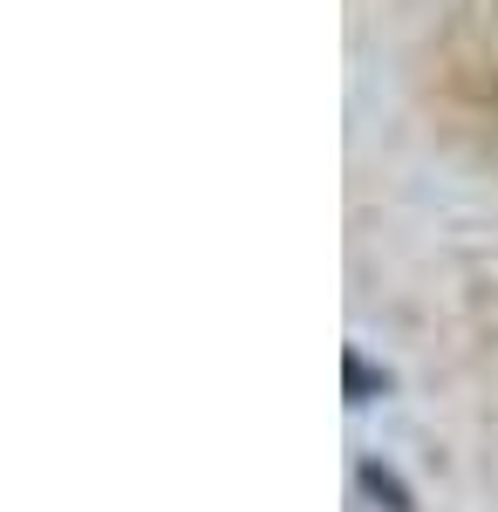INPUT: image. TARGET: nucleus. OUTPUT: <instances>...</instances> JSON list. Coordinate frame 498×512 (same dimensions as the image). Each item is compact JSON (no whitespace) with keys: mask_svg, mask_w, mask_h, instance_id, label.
<instances>
[{"mask_svg":"<svg viewBox=\"0 0 498 512\" xmlns=\"http://www.w3.org/2000/svg\"><path fill=\"white\" fill-rule=\"evenodd\" d=\"M355 485L376 499L383 512H417V499H410V485L389 472V465H376V458H355Z\"/></svg>","mask_w":498,"mask_h":512,"instance_id":"nucleus-1","label":"nucleus"},{"mask_svg":"<svg viewBox=\"0 0 498 512\" xmlns=\"http://www.w3.org/2000/svg\"><path fill=\"white\" fill-rule=\"evenodd\" d=\"M342 383H348V403H376V396L389 390V369H376L362 349L342 355Z\"/></svg>","mask_w":498,"mask_h":512,"instance_id":"nucleus-2","label":"nucleus"}]
</instances>
